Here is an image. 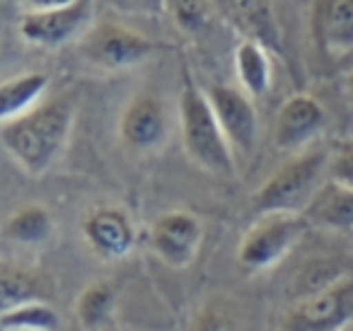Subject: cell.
Here are the masks:
<instances>
[{"label": "cell", "instance_id": "1", "mask_svg": "<svg viewBox=\"0 0 353 331\" xmlns=\"http://www.w3.org/2000/svg\"><path fill=\"white\" fill-rule=\"evenodd\" d=\"M73 123L75 102L63 94L44 99L32 112L0 123V141L25 174L41 177L59 162L68 148Z\"/></svg>", "mask_w": 353, "mask_h": 331}, {"label": "cell", "instance_id": "2", "mask_svg": "<svg viewBox=\"0 0 353 331\" xmlns=\"http://www.w3.org/2000/svg\"><path fill=\"white\" fill-rule=\"evenodd\" d=\"M176 117H179V133H182V146L189 160L208 174L230 179L235 174V152L218 123L208 92L199 88L189 73H184L182 80Z\"/></svg>", "mask_w": 353, "mask_h": 331}, {"label": "cell", "instance_id": "3", "mask_svg": "<svg viewBox=\"0 0 353 331\" xmlns=\"http://www.w3.org/2000/svg\"><path fill=\"white\" fill-rule=\"evenodd\" d=\"M329 157L332 152H327L324 148H307L283 162L252 196L254 213L305 215L319 189L327 184L324 177H329Z\"/></svg>", "mask_w": 353, "mask_h": 331}, {"label": "cell", "instance_id": "4", "mask_svg": "<svg viewBox=\"0 0 353 331\" xmlns=\"http://www.w3.org/2000/svg\"><path fill=\"white\" fill-rule=\"evenodd\" d=\"M353 319V276L343 273L329 285L295 297L274 331H346Z\"/></svg>", "mask_w": 353, "mask_h": 331}, {"label": "cell", "instance_id": "5", "mask_svg": "<svg viewBox=\"0 0 353 331\" xmlns=\"http://www.w3.org/2000/svg\"><path fill=\"white\" fill-rule=\"evenodd\" d=\"M310 223L298 213H269L256 215L245 230L237 247V263L247 273H261L279 266L305 237Z\"/></svg>", "mask_w": 353, "mask_h": 331}, {"label": "cell", "instance_id": "6", "mask_svg": "<svg viewBox=\"0 0 353 331\" xmlns=\"http://www.w3.org/2000/svg\"><path fill=\"white\" fill-rule=\"evenodd\" d=\"M78 51L92 68L119 73L145 63L160 51V44L121 22L104 20L80 37Z\"/></svg>", "mask_w": 353, "mask_h": 331}, {"label": "cell", "instance_id": "7", "mask_svg": "<svg viewBox=\"0 0 353 331\" xmlns=\"http://www.w3.org/2000/svg\"><path fill=\"white\" fill-rule=\"evenodd\" d=\"M203 244V223L192 210H165L150 225L148 247L170 268H189Z\"/></svg>", "mask_w": 353, "mask_h": 331}, {"label": "cell", "instance_id": "8", "mask_svg": "<svg viewBox=\"0 0 353 331\" xmlns=\"http://www.w3.org/2000/svg\"><path fill=\"white\" fill-rule=\"evenodd\" d=\"M172 119L157 94L141 92L131 97L119 117V141L136 155H152L170 141Z\"/></svg>", "mask_w": 353, "mask_h": 331}, {"label": "cell", "instance_id": "9", "mask_svg": "<svg viewBox=\"0 0 353 331\" xmlns=\"http://www.w3.org/2000/svg\"><path fill=\"white\" fill-rule=\"evenodd\" d=\"M92 10L94 0H73L56 10H30L20 17V37L39 49H59L88 32Z\"/></svg>", "mask_w": 353, "mask_h": 331}, {"label": "cell", "instance_id": "10", "mask_svg": "<svg viewBox=\"0 0 353 331\" xmlns=\"http://www.w3.org/2000/svg\"><path fill=\"white\" fill-rule=\"evenodd\" d=\"M206 92L232 152L250 157L259 138V117H256L254 99L240 88H230V85H213Z\"/></svg>", "mask_w": 353, "mask_h": 331}, {"label": "cell", "instance_id": "11", "mask_svg": "<svg viewBox=\"0 0 353 331\" xmlns=\"http://www.w3.org/2000/svg\"><path fill=\"white\" fill-rule=\"evenodd\" d=\"M327 128V112L312 94H293L281 104L274 123L276 150L298 155L312 148V143Z\"/></svg>", "mask_w": 353, "mask_h": 331}, {"label": "cell", "instance_id": "12", "mask_svg": "<svg viewBox=\"0 0 353 331\" xmlns=\"http://www.w3.org/2000/svg\"><path fill=\"white\" fill-rule=\"evenodd\" d=\"M83 237L94 257L119 261L136 247V228L128 213L117 205H97L83 218Z\"/></svg>", "mask_w": 353, "mask_h": 331}, {"label": "cell", "instance_id": "13", "mask_svg": "<svg viewBox=\"0 0 353 331\" xmlns=\"http://www.w3.org/2000/svg\"><path fill=\"white\" fill-rule=\"evenodd\" d=\"M312 34L327 56L353 51V0H314Z\"/></svg>", "mask_w": 353, "mask_h": 331}, {"label": "cell", "instance_id": "14", "mask_svg": "<svg viewBox=\"0 0 353 331\" xmlns=\"http://www.w3.org/2000/svg\"><path fill=\"white\" fill-rule=\"evenodd\" d=\"M232 66H235V75L242 92H247L252 99H259L269 92L274 70H271L269 49L261 41L252 39V37L240 39V44L235 46V54H232Z\"/></svg>", "mask_w": 353, "mask_h": 331}, {"label": "cell", "instance_id": "15", "mask_svg": "<svg viewBox=\"0 0 353 331\" xmlns=\"http://www.w3.org/2000/svg\"><path fill=\"white\" fill-rule=\"evenodd\" d=\"M51 78L41 70L12 75L0 85V123L12 121L22 114L32 112L44 102V94L49 92Z\"/></svg>", "mask_w": 353, "mask_h": 331}, {"label": "cell", "instance_id": "16", "mask_svg": "<svg viewBox=\"0 0 353 331\" xmlns=\"http://www.w3.org/2000/svg\"><path fill=\"white\" fill-rule=\"evenodd\" d=\"M310 225H317L332 232H351L353 230V189L339 186L334 181L319 189L310 208L305 210Z\"/></svg>", "mask_w": 353, "mask_h": 331}, {"label": "cell", "instance_id": "17", "mask_svg": "<svg viewBox=\"0 0 353 331\" xmlns=\"http://www.w3.org/2000/svg\"><path fill=\"white\" fill-rule=\"evenodd\" d=\"M56 232V220L51 210L41 203H27L8 215L3 234L22 249H39L49 244Z\"/></svg>", "mask_w": 353, "mask_h": 331}, {"label": "cell", "instance_id": "18", "mask_svg": "<svg viewBox=\"0 0 353 331\" xmlns=\"http://www.w3.org/2000/svg\"><path fill=\"white\" fill-rule=\"evenodd\" d=\"M117 292L107 281H94L83 288L75 300V319L83 331H112Z\"/></svg>", "mask_w": 353, "mask_h": 331}, {"label": "cell", "instance_id": "19", "mask_svg": "<svg viewBox=\"0 0 353 331\" xmlns=\"http://www.w3.org/2000/svg\"><path fill=\"white\" fill-rule=\"evenodd\" d=\"M34 300H46L44 281L25 266L3 261L0 266V312Z\"/></svg>", "mask_w": 353, "mask_h": 331}, {"label": "cell", "instance_id": "20", "mask_svg": "<svg viewBox=\"0 0 353 331\" xmlns=\"http://www.w3.org/2000/svg\"><path fill=\"white\" fill-rule=\"evenodd\" d=\"M59 312L49 300H34L0 312V331H56Z\"/></svg>", "mask_w": 353, "mask_h": 331}, {"label": "cell", "instance_id": "21", "mask_svg": "<svg viewBox=\"0 0 353 331\" xmlns=\"http://www.w3.org/2000/svg\"><path fill=\"white\" fill-rule=\"evenodd\" d=\"M187 331H242L237 305L225 295H211L196 307Z\"/></svg>", "mask_w": 353, "mask_h": 331}, {"label": "cell", "instance_id": "22", "mask_svg": "<svg viewBox=\"0 0 353 331\" xmlns=\"http://www.w3.org/2000/svg\"><path fill=\"white\" fill-rule=\"evenodd\" d=\"M235 6L237 15L245 20V25L250 27L252 39L261 41L266 49L279 51V30H276L274 15H271L269 0H230Z\"/></svg>", "mask_w": 353, "mask_h": 331}, {"label": "cell", "instance_id": "23", "mask_svg": "<svg viewBox=\"0 0 353 331\" xmlns=\"http://www.w3.org/2000/svg\"><path fill=\"white\" fill-rule=\"evenodd\" d=\"M165 12L184 34H201L213 15L211 0H165Z\"/></svg>", "mask_w": 353, "mask_h": 331}, {"label": "cell", "instance_id": "24", "mask_svg": "<svg viewBox=\"0 0 353 331\" xmlns=\"http://www.w3.org/2000/svg\"><path fill=\"white\" fill-rule=\"evenodd\" d=\"M329 181L353 189V138L341 141L329 157Z\"/></svg>", "mask_w": 353, "mask_h": 331}, {"label": "cell", "instance_id": "25", "mask_svg": "<svg viewBox=\"0 0 353 331\" xmlns=\"http://www.w3.org/2000/svg\"><path fill=\"white\" fill-rule=\"evenodd\" d=\"M114 6L123 12H133V15L143 17H155L165 12V0H112Z\"/></svg>", "mask_w": 353, "mask_h": 331}, {"label": "cell", "instance_id": "26", "mask_svg": "<svg viewBox=\"0 0 353 331\" xmlns=\"http://www.w3.org/2000/svg\"><path fill=\"white\" fill-rule=\"evenodd\" d=\"M70 3H73V0H27V6H30L34 12H41V10H56V8L70 6Z\"/></svg>", "mask_w": 353, "mask_h": 331}, {"label": "cell", "instance_id": "27", "mask_svg": "<svg viewBox=\"0 0 353 331\" xmlns=\"http://www.w3.org/2000/svg\"><path fill=\"white\" fill-rule=\"evenodd\" d=\"M346 94H348V99L353 102V70H351V75L346 78Z\"/></svg>", "mask_w": 353, "mask_h": 331}, {"label": "cell", "instance_id": "28", "mask_svg": "<svg viewBox=\"0 0 353 331\" xmlns=\"http://www.w3.org/2000/svg\"><path fill=\"white\" fill-rule=\"evenodd\" d=\"M112 331H119V329H117V326H112Z\"/></svg>", "mask_w": 353, "mask_h": 331}]
</instances>
